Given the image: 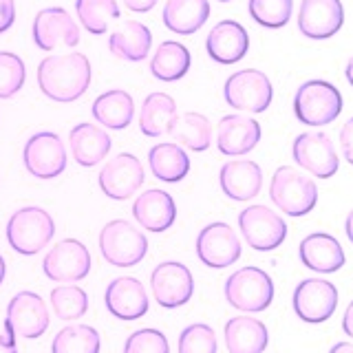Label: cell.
<instances>
[{"mask_svg": "<svg viewBox=\"0 0 353 353\" xmlns=\"http://www.w3.org/2000/svg\"><path fill=\"white\" fill-rule=\"evenodd\" d=\"M38 84L53 102H75L91 86V62L84 53L49 55L38 66Z\"/></svg>", "mask_w": 353, "mask_h": 353, "instance_id": "1", "label": "cell"}, {"mask_svg": "<svg viewBox=\"0 0 353 353\" xmlns=\"http://www.w3.org/2000/svg\"><path fill=\"white\" fill-rule=\"evenodd\" d=\"M272 203L287 216H305L318 203V188L314 179L305 176L292 165H281L270 183Z\"/></svg>", "mask_w": 353, "mask_h": 353, "instance_id": "2", "label": "cell"}, {"mask_svg": "<svg viewBox=\"0 0 353 353\" xmlns=\"http://www.w3.org/2000/svg\"><path fill=\"white\" fill-rule=\"evenodd\" d=\"M55 234L53 216L47 210L29 205L20 208L7 221V241L22 256H33L49 245Z\"/></svg>", "mask_w": 353, "mask_h": 353, "instance_id": "3", "label": "cell"}, {"mask_svg": "<svg viewBox=\"0 0 353 353\" xmlns=\"http://www.w3.org/2000/svg\"><path fill=\"white\" fill-rule=\"evenodd\" d=\"M99 252L106 263L115 268H135L148 254V241L143 232L124 219H115L99 232Z\"/></svg>", "mask_w": 353, "mask_h": 353, "instance_id": "4", "label": "cell"}, {"mask_svg": "<svg viewBox=\"0 0 353 353\" xmlns=\"http://www.w3.org/2000/svg\"><path fill=\"white\" fill-rule=\"evenodd\" d=\"M225 301L248 314L265 312L274 301V281L261 268H241L225 281Z\"/></svg>", "mask_w": 353, "mask_h": 353, "instance_id": "5", "label": "cell"}, {"mask_svg": "<svg viewBox=\"0 0 353 353\" xmlns=\"http://www.w3.org/2000/svg\"><path fill=\"white\" fill-rule=\"evenodd\" d=\"M294 113L301 124L327 126L342 113V95L325 80H309L296 91Z\"/></svg>", "mask_w": 353, "mask_h": 353, "instance_id": "6", "label": "cell"}, {"mask_svg": "<svg viewBox=\"0 0 353 353\" xmlns=\"http://www.w3.org/2000/svg\"><path fill=\"white\" fill-rule=\"evenodd\" d=\"M223 95L232 108L248 110V113H265L272 104L274 88L270 77L263 71L245 69L228 77Z\"/></svg>", "mask_w": 353, "mask_h": 353, "instance_id": "7", "label": "cell"}, {"mask_svg": "<svg viewBox=\"0 0 353 353\" xmlns=\"http://www.w3.org/2000/svg\"><path fill=\"white\" fill-rule=\"evenodd\" d=\"M239 228L248 245L256 252H272L287 239V223L268 205H250L239 214Z\"/></svg>", "mask_w": 353, "mask_h": 353, "instance_id": "8", "label": "cell"}, {"mask_svg": "<svg viewBox=\"0 0 353 353\" xmlns=\"http://www.w3.org/2000/svg\"><path fill=\"white\" fill-rule=\"evenodd\" d=\"M42 270L53 283H77L91 272V252L82 241L64 239L47 252Z\"/></svg>", "mask_w": 353, "mask_h": 353, "instance_id": "9", "label": "cell"}, {"mask_svg": "<svg viewBox=\"0 0 353 353\" xmlns=\"http://www.w3.org/2000/svg\"><path fill=\"white\" fill-rule=\"evenodd\" d=\"M296 316L309 325H320L334 316L338 307V290L325 279H305L298 283L292 298Z\"/></svg>", "mask_w": 353, "mask_h": 353, "instance_id": "10", "label": "cell"}, {"mask_svg": "<svg viewBox=\"0 0 353 353\" xmlns=\"http://www.w3.org/2000/svg\"><path fill=\"white\" fill-rule=\"evenodd\" d=\"M49 309L47 303L33 292H20L7 305L5 331L9 336L20 338H40L49 329Z\"/></svg>", "mask_w": 353, "mask_h": 353, "instance_id": "11", "label": "cell"}, {"mask_svg": "<svg viewBox=\"0 0 353 353\" xmlns=\"http://www.w3.org/2000/svg\"><path fill=\"white\" fill-rule=\"evenodd\" d=\"M150 290L159 307L163 309L183 307L194 294L192 272L183 263L176 261L159 263L150 274Z\"/></svg>", "mask_w": 353, "mask_h": 353, "instance_id": "12", "label": "cell"}, {"mask_svg": "<svg viewBox=\"0 0 353 353\" xmlns=\"http://www.w3.org/2000/svg\"><path fill=\"white\" fill-rule=\"evenodd\" d=\"M22 161L29 174L38 179H55L66 170V148L55 132H36L25 143Z\"/></svg>", "mask_w": 353, "mask_h": 353, "instance_id": "13", "label": "cell"}, {"mask_svg": "<svg viewBox=\"0 0 353 353\" xmlns=\"http://www.w3.org/2000/svg\"><path fill=\"white\" fill-rule=\"evenodd\" d=\"M294 161L318 179H329L340 168L334 141L325 132H303L294 139Z\"/></svg>", "mask_w": 353, "mask_h": 353, "instance_id": "14", "label": "cell"}, {"mask_svg": "<svg viewBox=\"0 0 353 353\" xmlns=\"http://www.w3.org/2000/svg\"><path fill=\"white\" fill-rule=\"evenodd\" d=\"M196 256L212 270H223L241 259V241L228 223H210L196 236Z\"/></svg>", "mask_w": 353, "mask_h": 353, "instance_id": "15", "label": "cell"}, {"mask_svg": "<svg viewBox=\"0 0 353 353\" xmlns=\"http://www.w3.org/2000/svg\"><path fill=\"white\" fill-rule=\"evenodd\" d=\"M97 181L108 199L126 201V199L135 194L143 183V165L135 154L121 152L104 163V168L99 170Z\"/></svg>", "mask_w": 353, "mask_h": 353, "instance_id": "16", "label": "cell"}, {"mask_svg": "<svg viewBox=\"0 0 353 353\" xmlns=\"http://www.w3.org/2000/svg\"><path fill=\"white\" fill-rule=\"evenodd\" d=\"M33 42L42 51H53L58 47H77L80 27L62 7H47L38 11L33 20Z\"/></svg>", "mask_w": 353, "mask_h": 353, "instance_id": "17", "label": "cell"}, {"mask_svg": "<svg viewBox=\"0 0 353 353\" xmlns=\"http://www.w3.org/2000/svg\"><path fill=\"white\" fill-rule=\"evenodd\" d=\"M345 22V7L340 0H303L298 11V29L312 40L336 36Z\"/></svg>", "mask_w": 353, "mask_h": 353, "instance_id": "18", "label": "cell"}, {"mask_svg": "<svg viewBox=\"0 0 353 353\" xmlns=\"http://www.w3.org/2000/svg\"><path fill=\"white\" fill-rule=\"evenodd\" d=\"M106 309L119 320H139L148 314V294L137 279L132 276H119L113 283H108L104 294Z\"/></svg>", "mask_w": 353, "mask_h": 353, "instance_id": "19", "label": "cell"}, {"mask_svg": "<svg viewBox=\"0 0 353 353\" xmlns=\"http://www.w3.org/2000/svg\"><path fill=\"white\" fill-rule=\"evenodd\" d=\"M208 55L219 64H234L245 58L250 49V36L236 20H221L212 27L205 40Z\"/></svg>", "mask_w": 353, "mask_h": 353, "instance_id": "20", "label": "cell"}, {"mask_svg": "<svg viewBox=\"0 0 353 353\" xmlns=\"http://www.w3.org/2000/svg\"><path fill=\"white\" fill-rule=\"evenodd\" d=\"M261 124L245 115H225L216 128V148L228 157H241L256 148Z\"/></svg>", "mask_w": 353, "mask_h": 353, "instance_id": "21", "label": "cell"}, {"mask_svg": "<svg viewBox=\"0 0 353 353\" xmlns=\"http://www.w3.org/2000/svg\"><path fill=\"white\" fill-rule=\"evenodd\" d=\"M221 190L232 201H250L263 188V170L252 159H232L219 172Z\"/></svg>", "mask_w": 353, "mask_h": 353, "instance_id": "22", "label": "cell"}, {"mask_svg": "<svg viewBox=\"0 0 353 353\" xmlns=\"http://www.w3.org/2000/svg\"><path fill=\"white\" fill-rule=\"evenodd\" d=\"M298 256L307 270L318 274H334L345 265V250L340 241L327 232H314L305 236L298 245Z\"/></svg>", "mask_w": 353, "mask_h": 353, "instance_id": "23", "label": "cell"}, {"mask_svg": "<svg viewBox=\"0 0 353 353\" xmlns=\"http://www.w3.org/2000/svg\"><path fill=\"white\" fill-rule=\"evenodd\" d=\"M132 216L137 223L148 232H165L170 230L176 219L174 199L159 188H150L139 194L132 203Z\"/></svg>", "mask_w": 353, "mask_h": 353, "instance_id": "24", "label": "cell"}, {"mask_svg": "<svg viewBox=\"0 0 353 353\" xmlns=\"http://www.w3.org/2000/svg\"><path fill=\"white\" fill-rule=\"evenodd\" d=\"M69 143L73 159L84 165V168H93L102 159H106V154L110 152L113 139L108 137V132L102 130L95 124H77L69 132Z\"/></svg>", "mask_w": 353, "mask_h": 353, "instance_id": "25", "label": "cell"}, {"mask_svg": "<svg viewBox=\"0 0 353 353\" xmlns=\"http://www.w3.org/2000/svg\"><path fill=\"white\" fill-rule=\"evenodd\" d=\"M225 345L230 353H263L270 345V331L259 318H230L225 323Z\"/></svg>", "mask_w": 353, "mask_h": 353, "instance_id": "26", "label": "cell"}, {"mask_svg": "<svg viewBox=\"0 0 353 353\" xmlns=\"http://www.w3.org/2000/svg\"><path fill=\"white\" fill-rule=\"evenodd\" d=\"M152 47V33L146 25L137 20L124 22L119 29H115L108 38V49L119 60L128 62H141L146 60Z\"/></svg>", "mask_w": 353, "mask_h": 353, "instance_id": "27", "label": "cell"}, {"mask_svg": "<svg viewBox=\"0 0 353 353\" xmlns=\"http://www.w3.org/2000/svg\"><path fill=\"white\" fill-rule=\"evenodd\" d=\"M210 18L208 0H165L161 20L172 33L192 36Z\"/></svg>", "mask_w": 353, "mask_h": 353, "instance_id": "28", "label": "cell"}, {"mask_svg": "<svg viewBox=\"0 0 353 353\" xmlns=\"http://www.w3.org/2000/svg\"><path fill=\"white\" fill-rule=\"evenodd\" d=\"M148 165L150 172L157 176L159 181L165 183H179L190 172V157L185 150L174 141H165L152 146L148 152Z\"/></svg>", "mask_w": 353, "mask_h": 353, "instance_id": "29", "label": "cell"}, {"mask_svg": "<svg viewBox=\"0 0 353 353\" xmlns=\"http://www.w3.org/2000/svg\"><path fill=\"white\" fill-rule=\"evenodd\" d=\"M91 113L102 126L110 130H124L135 117V102L126 91L113 88V91H106L95 99Z\"/></svg>", "mask_w": 353, "mask_h": 353, "instance_id": "30", "label": "cell"}, {"mask_svg": "<svg viewBox=\"0 0 353 353\" xmlns=\"http://www.w3.org/2000/svg\"><path fill=\"white\" fill-rule=\"evenodd\" d=\"M176 117V104L168 93H150L141 104L139 128L146 137H161Z\"/></svg>", "mask_w": 353, "mask_h": 353, "instance_id": "31", "label": "cell"}, {"mask_svg": "<svg viewBox=\"0 0 353 353\" xmlns=\"http://www.w3.org/2000/svg\"><path fill=\"white\" fill-rule=\"evenodd\" d=\"M190 51L181 42L165 40L150 60V73L161 82H176L190 71Z\"/></svg>", "mask_w": 353, "mask_h": 353, "instance_id": "32", "label": "cell"}, {"mask_svg": "<svg viewBox=\"0 0 353 353\" xmlns=\"http://www.w3.org/2000/svg\"><path fill=\"white\" fill-rule=\"evenodd\" d=\"M168 132L179 146H185L194 152H203L212 143V126H210L208 117L201 113L176 115Z\"/></svg>", "mask_w": 353, "mask_h": 353, "instance_id": "33", "label": "cell"}, {"mask_svg": "<svg viewBox=\"0 0 353 353\" xmlns=\"http://www.w3.org/2000/svg\"><path fill=\"white\" fill-rule=\"evenodd\" d=\"M102 340L88 325H71L60 329L53 338L51 353H99Z\"/></svg>", "mask_w": 353, "mask_h": 353, "instance_id": "34", "label": "cell"}, {"mask_svg": "<svg viewBox=\"0 0 353 353\" xmlns=\"http://www.w3.org/2000/svg\"><path fill=\"white\" fill-rule=\"evenodd\" d=\"M75 11L82 27L93 36L106 33L110 22L119 18L117 0H75Z\"/></svg>", "mask_w": 353, "mask_h": 353, "instance_id": "35", "label": "cell"}, {"mask_svg": "<svg viewBox=\"0 0 353 353\" xmlns=\"http://www.w3.org/2000/svg\"><path fill=\"white\" fill-rule=\"evenodd\" d=\"M51 307L60 320H77L86 314L88 296L77 285H60L51 292Z\"/></svg>", "mask_w": 353, "mask_h": 353, "instance_id": "36", "label": "cell"}, {"mask_svg": "<svg viewBox=\"0 0 353 353\" xmlns=\"http://www.w3.org/2000/svg\"><path fill=\"white\" fill-rule=\"evenodd\" d=\"M294 0H250V16L268 29H281L292 18Z\"/></svg>", "mask_w": 353, "mask_h": 353, "instance_id": "37", "label": "cell"}, {"mask_svg": "<svg viewBox=\"0 0 353 353\" xmlns=\"http://www.w3.org/2000/svg\"><path fill=\"white\" fill-rule=\"evenodd\" d=\"M27 69L20 55L0 51V99L14 97L25 84Z\"/></svg>", "mask_w": 353, "mask_h": 353, "instance_id": "38", "label": "cell"}, {"mask_svg": "<svg viewBox=\"0 0 353 353\" xmlns=\"http://www.w3.org/2000/svg\"><path fill=\"white\" fill-rule=\"evenodd\" d=\"M219 342L214 329L205 323L185 327L179 336V353H216Z\"/></svg>", "mask_w": 353, "mask_h": 353, "instance_id": "39", "label": "cell"}, {"mask_svg": "<svg viewBox=\"0 0 353 353\" xmlns=\"http://www.w3.org/2000/svg\"><path fill=\"white\" fill-rule=\"evenodd\" d=\"M124 353H170V345L159 329H139L128 336Z\"/></svg>", "mask_w": 353, "mask_h": 353, "instance_id": "40", "label": "cell"}, {"mask_svg": "<svg viewBox=\"0 0 353 353\" xmlns=\"http://www.w3.org/2000/svg\"><path fill=\"white\" fill-rule=\"evenodd\" d=\"M340 148H342V154H345V159L353 165V117L340 130Z\"/></svg>", "mask_w": 353, "mask_h": 353, "instance_id": "41", "label": "cell"}, {"mask_svg": "<svg viewBox=\"0 0 353 353\" xmlns=\"http://www.w3.org/2000/svg\"><path fill=\"white\" fill-rule=\"evenodd\" d=\"M16 22V3L14 0H0V33L11 29Z\"/></svg>", "mask_w": 353, "mask_h": 353, "instance_id": "42", "label": "cell"}, {"mask_svg": "<svg viewBox=\"0 0 353 353\" xmlns=\"http://www.w3.org/2000/svg\"><path fill=\"white\" fill-rule=\"evenodd\" d=\"M124 5H126L130 11H137V14H143V11H150L154 5H157V0H124Z\"/></svg>", "mask_w": 353, "mask_h": 353, "instance_id": "43", "label": "cell"}, {"mask_svg": "<svg viewBox=\"0 0 353 353\" xmlns=\"http://www.w3.org/2000/svg\"><path fill=\"white\" fill-rule=\"evenodd\" d=\"M0 353H18V347H16V336H0Z\"/></svg>", "mask_w": 353, "mask_h": 353, "instance_id": "44", "label": "cell"}, {"mask_svg": "<svg viewBox=\"0 0 353 353\" xmlns=\"http://www.w3.org/2000/svg\"><path fill=\"white\" fill-rule=\"evenodd\" d=\"M342 329H345V334L349 338H353V301L349 303L347 312H345V318H342Z\"/></svg>", "mask_w": 353, "mask_h": 353, "instance_id": "45", "label": "cell"}, {"mask_svg": "<svg viewBox=\"0 0 353 353\" xmlns=\"http://www.w3.org/2000/svg\"><path fill=\"white\" fill-rule=\"evenodd\" d=\"M329 353H353V345L351 342H336V345L329 349Z\"/></svg>", "mask_w": 353, "mask_h": 353, "instance_id": "46", "label": "cell"}, {"mask_svg": "<svg viewBox=\"0 0 353 353\" xmlns=\"http://www.w3.org/2000/svg\"><path fill=\"white\" fill-rule=\"evenodd\" d=\"M345 232H347V239L353 243V210L347 214V221H345Z\"/></svg>", "mask_w": 353, "mask_h": 353, "instance_id": "47", "label": "cell"}, {"mask_svg": "<svg viewBox=\"0 0 353 353\" xmlns=\"http://www.w3.org/2000/svg\"><path fill=\"white\" fill-rule=\"evenodd\" d=\"M345 75H347V80H349V84L353 86V58L347 62V69H345Z\"/></svg>", "mask_w": 353, "mask_h": 353, "instance_id": "48", "label": "cell"}, {"mask_svg": "<svg viewBox=\"0 0 353 353\" xmlns=\"http://www.w3.org/2000/svg\"><path fill=\"white\" fill-rule=\"evenodd\" d=\"M5 276H7V265H5V259H3V254H0V285H3Z\"/></svg>", "mask_w": 353, "mask_h": 353, "instance_id": "49", "label": "cell"}, {"mask_svg": "<svg viewBox=\"0 0 353 353\" xmlns=\"http://www.w3.org/2000/svg\"><path fill=\"white\" fill-rule=\"evenodd\" d=\"M219 3H230V0H219Z\"/></svg>", "mask_w": 353, "mask_h": 353, "instance_id": "50", "label": "cell"}]
</instances>
